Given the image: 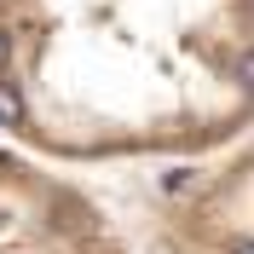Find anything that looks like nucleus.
Here are the masks:
<instances>
[{"label": "nucleus", "mask_w": 254, "mask_h": 254, "mask_svg": "<svg viewBox=\"0 0 254 254\" xmlns=\"http://www.w3.org/2000/svg\"><path fill=\"white\" fill-rule=\"evenodd\" d=\"M254 127V0H0V133L58 168L190 162Z\"/></svg>", "instance_id": "obj_1"}, {"label": "nucleus", "mask_w": 254, "mask_h": 254, "mask_svg": "<svg viewBox=\"0 0 254 254\" xmlns=\"http://www.w3.org/2000/svg\"><path fill=\"white\" fill-rule=\"evenodd\" d=\"M144 231L156 254H254V127L208 156L168 162Z\"/></svg>", "instance_id": "obj_2"}, {"label": "nucleus", "mask_w": 254, "mask_h": 254, "mask_svg": "<svg viewBox=\"0 0 254 254\" xmlns=\"http://www.w3.org/2000/svg\"><path fill=\"white\" fill-rule=\"evenodd\" d=\"M0 254H133V243L81 179L0 139Z\"/></svg>", "instance_id": "obj_3"}]
</instances>
